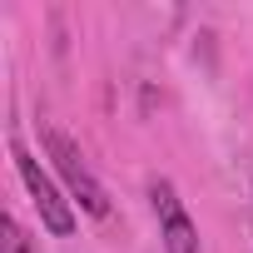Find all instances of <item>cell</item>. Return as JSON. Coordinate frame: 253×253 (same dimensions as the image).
Instances as JSON below:
<instances>
[{
  "instance_id": "cell-1",
  "label": "cell",
  "mask_w": 253,
  "mask_h": 253,
  "mask_svg": "<svg viewBox=\"0 0 253 253\" xmlns=\"http://www.w3.org/2000/svg\"><path fill=\"white\" fill-rule=\"evenodd\" d=\"M40 139H45V154H50L55 174L65 179V194H70V204H80L89 218H109V194H104V184L94 179V169L84 164L80 144H75L70 134H60L55 124H45V129H40Z\"/></svg>"
},
{
  "instance_id": "cell-2",
  "label": "cell",
  "mask_w": 253,
  "mask_h": 253,
  "mask_svg": "<svg viewBox=\"0 0 253 253\" xmlns=\"http://www.w3.org/2000/svg\"><path fill=\"white\" fill-rule=\"evenodd\" d=\"M10 159H15V174H20L30 204L40 209V223H45L55 238H70V233H75V204H70V194L55 189V179L40 169V159H35L20 139H10Z\"/></svg>"
},
{
  "instance_id": "cell-3",
  "label": "cell",
  "mask_w": 253,
  "mask_h": 253,
  "mask_svg": "<svg viewBox=\"0 0 253 253\" xmlns=\"http://www.w3.org/2000/svg\"><path fill=\"white\" fill-rule=\"evenodd\" d=\"M149 199H154V213H159V238H164V253H199V228L179 199V189L169 179H154L149 184Z\"/></svg>"
},
{
  "instance_id": "cell-4",
  "label": "cell",
  "mask_w": 253,
  "mask_h": 253,
  "mask_svg": "<svg viewBox=\"0 0 253 253\" xmlns=\"http://www.w3.org/2000/svg\"><path fill=\"white\" fill-rule=\"evenodd\" d=\"M5 253H35L25 228H20V218H5Z\"/></svg>"
}]
</instances>
